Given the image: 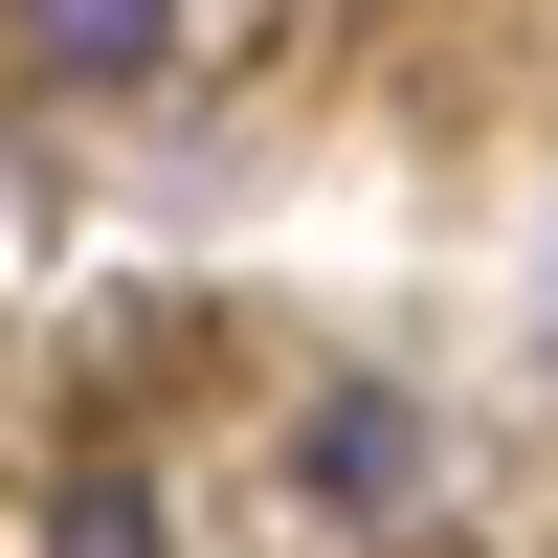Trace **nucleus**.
I'll use <instances>...</instances> for the list:
<instances>
[{
  "instance_id": "nucleus-1",
  "label": "nucleus",
  "mask_w": 558,
  "mask_h": 558,
  "mask_svg": "<svg viewBox=\"0 0 558 558\" xmlns=\"http://www.w3.org/2000/svg\"><path fill=\"white\" fill-rule=\"evenodd\" d=\"M291 470H313V514H380V492L425 470V425H402L380 380H336V402H313V425H291Z\"/></svg>"
},
{
  "instance_id": "nucleus-2",
  "label": "nucleus",
  "mask_w": 558,
  "mask_h": 558,
  "mask_svg": "<svg viewBox=\"0 0 558 558\" xmlns=\"http://www.w3.org/2000/svg\"><path fill=\"white\" fill-rule=\"evenodd\" d=\"M0 23H23V68H68V89H134L179 45V0H0Z\"/></svg>"
},
{
  "instance_id": "nucleus-3",
  "label": "nucleus",
  "mask_w": 558,
  "mask_h": 558,
  "mask_svg": "<svg viewBox=\"0 0 558 558\" xmlns=\"http://www.w3.org/2000/svg\"><path fill=\"white\" fill-rule=\"evenodd\" d=\"M68 558H134V470H68Z\"/></svg>"
}]
</instances>
